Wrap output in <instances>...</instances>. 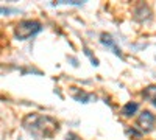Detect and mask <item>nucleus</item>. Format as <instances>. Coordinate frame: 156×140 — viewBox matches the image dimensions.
I'll list each match as a JSON object with an SVG mask.
<instances>
[{
	"label": "nucleus",
	"mask_w": 156,
	"mask_h": 140,
	"mask_svg": "<svg viewBox=\"0 0 156 140\" xmlns=\"http://www.w3.org/2000/svg\"><path fill=\"white\" fill-rule=\"evenodd\" d=\"M23 128L27 129L31 135L37 138H50L53 137L58 129L59 123L48 115H39V114H30L23 118Z\"/></svg>",
	"instance_id": "obj_1"
},
{
	"label": "nucleus",
	"mask_w": 156,
	"mask_h": 140,
	"mask_svg": "<svg viewBox=\"0 0 156 140\" xmlns=\"http://www.w3.org/2000/svg\"><path fill=\"white\" fill-rule=\"evenodd\" d=\"M42 31V23L33 20V19H27V20H20L16 28H14V36L19 41H27L30 37L36 36L37 33Z\"/></svg>",
	"instance_id": "obj_2"
},
{
	"label": "nucleus",
	"mask_w": 156,
	"mask_h": 140,
	"mask_svg": "<svg viewBox=\"0 0 156 140\" xmlns=\"http://www.w3.org/2000/svg\"><path fill=\"white\" fill-rule=\"evenodd\" d=\"M154 125H156V117L153 115L150 111H144L139 115L137 121H136V126L140 129V132H150V131H153Z\"/></svg>",
	"instance_id": "obj_3"
},
{
	"label": "nucleus",
	"mask_w": 156,
	"mask_h": 140,
	"mask_svg": "<svg viewBox=\"0 0 156 140\" xmlns=\"http://www.w3.org/2000/svg\"><path fill=\"white\" fill-rule=\"evenodd\" d=\"M100 42L105 45V47H108L111 52L114 53V55H117V56H120L122 58V52H120V48L115 45V42H114V39L109 36V34H106V33H103L101 36H100Z\"/></svg>",
	"instance_id": "obj_4"
},
{
	"label": "nucleus",
	"mask_w": 156,
	"mask_h": 140,
	"mask_svg": "<svg viewBox=\"0 0 156 140\" xmlns=\"http://www.w3.org/2000/svg\"><path fill=\"white\" fill-rule=\"evenodd\" d=\"M137 109H139V104L137 103H134V101H129V103H126L123 108H122V115L123 117H131V115H134V114L137 112Z\"/></svg>",
	"instance_id": "obj_5"
},
{
	"label": "nucleus",
	"mask_w": 156,
	"mask_h": 140,
	"mask_svg": "<svg viewBox=\"0 0 156 140\" xmlns=\"http://www.w3.org/2000/svg\"><path fill=\"white\" fill-rule=\"evenodd\" d=\"M142 95H144V98H147L148 101H151L153 106H156V86H148Z\"/></svg>",
	"instance_id": "obj_6"
},
{
	"label": "nucleus",
	"mask_w": 156,
	"mask_h": 140,
	"mask_svg": "<svg viewBox=\"0 0 156 140\" xmlns=\"http://www.w3.org/2000/svg\"><path fill=\"white\" fill-rule=\"evenodd\" d=\"M66 140H81L78 135H75L73 132H70V134H67V137H66Z\"/></svg>",
	"instance_id": "obj_7"
}]
</instances>
